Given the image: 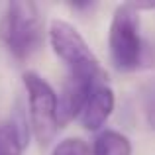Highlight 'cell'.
I'll return each mask as SVG.
<instances>
[{
    "label": "cell",
    "instance_id": "obj_1",
    "mask_svg": "<svg viewBox=\"0 0 155 155\" xmlns=\"http://www.w3.org/2000/svg\"><path fill=\"white\" fill-rule=\"evenodd\" d=\"M0 41L18 61H26L41 45V18L34 2L18 0L6 6L0 20Z\"/></svg>",
    "mask_w": 155,
    "mask_h": 155
},
{
    "label": "cell",
    "instance_id": "obj_2",
    "mask_svg": "<svg viewBox=\"0 0 155 155\" xmlns=\"http://www.w3.org/2000/svg\"><path fill=\"white\" fill-rule=\"evenodd\" d=\"M49 39L55 55L71 71V77L88 79L94 83L104 81V71L84 38L77 31L75 26L63 20H53L49 26Z\"/></svg>",
    "mask_w": 155,
    "mask_h": 155
},
{
    "label": "cell",
    "instance_id": "obj_3",
    "mask_svg": "<svg viewBox=\"0 0 155 155\" xmlns=\"http://www.w3.org/2000/svg\"><path fill=\"white\" fill-rule=\"evenodd\" d=\"M145 45L140 38V8L122 4L116 8L110 24V55L120 71H136L141 67Z\"/></svg>",
    "mask_w": 155,
    "mask_h": 155
},
{
    "label": "cell",
    "instance_id": "obj_4",
    "mask_svg": "<svg viewBox=\"0 0 155 155\" xmlns=\"http://www.w3.org/2000/svg\"><path fill=\"white\" fill-rule=\"evenodd\" d=\"M24 87L28 91V102H30V118L31 130L41 145H47L55 137L59 130V118H57V94L53 92L45 79L34 71L24 73Z\"/></svg>",
    "mask_w": 155,
    "mask_h": 155
},
{
    "label": "cell",
    "instance_id": "obj_5",
    "mask_svg": "<svg viewBox=\"0 0 155 155\" xmlns=\"http://www.w3.org/2000/svg\"><path fill=\"white\" fill-rule=\"evenodd\" d=\"M100 83L88 79H79V77H71L65 83L63 91H61L59 98H57V118H59V128L67 122L75 120L77 116H81L87 98L91 94V91Z\"/></svg>",
    "mask_w": 155,
    "mask_h": 155
},
{
    "label": "cell",
    "instance_id": "obj_6",
    "mask_svg": "<svg viewBox=\"0 0 155 155\" xmlns=\"http://www.w3.org/2000/svg\"><path fill=\"white\" fill-rule=\"evenodd\" d=\"M114 110V92L110 87H106L104 83L96 84L91 91L84 104L83 112H81V124L88 132H96L104 126V122L110 118Z\"/></svg>",
    "mask_w": 155,
    "mask_h": 155
},
{
    "label": "cell",
    "instance_id": "obj_7",
    "mask_svg": "<svg viewBox=\"0 0 155 155\" xmlns=\"http://www.w3.org/2000/svg\"><path fill=\"white\" fill-rule=\"evenodd\" d=\"M92 153L94 155H132V143L124 134L114 132V130H104L94 140Z\"/></svg>",
    "mask_w": 155,
    "mask_h": 155
},
{
    "label": "cell",
    "instance_id": "obj_8",
    "mask_svg": "<svg viewBox=\"0 0 155 155\" xmlns=\"http://www.w3.org/2000/svg\"><path fill=\"white\" fill-rule=\"evenodd\" d=\"M22 145H20L18 137H16L12 126L2 124L0 126V155H22Z\"/></svg>",
    "mask_w": 155,
    "mask_h": 155
},
{
    "label": "cell",
    "instance_id": "obj_9",
    "mask_svg": "<svg viewBox=\"0 0 155 155\" xmlns=\"http://www.w3.org/2000/svg\"><path fill=\"white\" fill-rule=\"evenodd\" d=\"M8 124L12 126V130H14L20 145L26 147L28 140H30V130H28V122H26V114H24V110H22V104L14 106V112H12V118L8 120Z\"/></svg>",
    "mask_w": 155,
    "mask_h": 155
},
{
    "label": "cell",
    "instance_id": "obj_10",
    "mask_svg": "<svg viewBox=\"0 0 155 155\" xmlns=\"http://www.w3.org/2000/svg\"><path fill=\"white\" fill-rule=\"evenodd\" d=\"M51 155H88V147L79 137H67L55 145Z\"/></svg>",
    "mask_w": 155,
    "mask_h": 155
}]
</instances>
